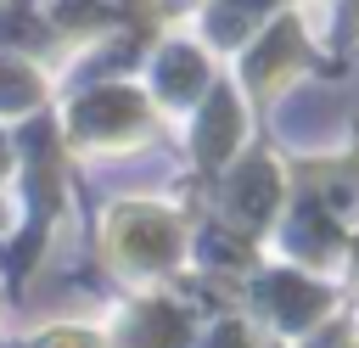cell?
<instances>
[{
	"instance_id": "6da1fadb",
	"label": "cell",
	"mask_w": 359,
	"mask_h": 348,
	"mask_svg": "<svg viewBox=\"0 0 359 348\" xmlns=\"http://www.w3.org/2000/svg\"><path fill=\"white\" fill-rule=\"evenodd\" d=\"M163 79H168V90H191L196 84V56H168Z\"/></svg>"
}]
</instances>
